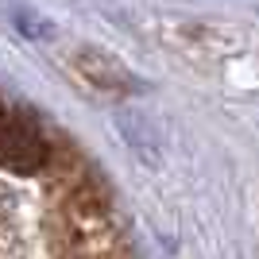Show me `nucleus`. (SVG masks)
I'll use <instances>...</instances> for the list:
<instances>
[{
    "label": "nucleus",
    "instance_id": "1",
    "mask_svg": "<svg viewBox=\"0 0 259 259\" xmlns=\"http://www.w3.org/2000/svg\"><path fill=\"white\" fill-rule=\"evenodd\" d=\"M51 162L43 132L35 128L31 116H23L20 108L0 105V166L12 174H39Z\"/></svg>",
    "mask_w": 259,
    "mask_h": 259
}]
</instances>
